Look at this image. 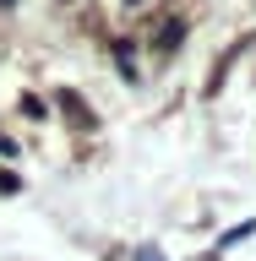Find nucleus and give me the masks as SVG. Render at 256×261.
Here are the masks:
<instances>
[{
	"instance_id": "obj_1",
	"label": "nucleus",
	"mask_w": 256,
	"mask_h": 261,
	"mask_svg": "<svg viewBox=\"0 0 256 261\" xmlns=\"http://www.w3.org/2000/svg\"><path fill=\"white\" fill-rule=\"evenodd\" d=\"M180 38H185V22L175 16V22H164V33H158V49H164V55H175V49H180Z\"/></svg>"
}]
</instances>
